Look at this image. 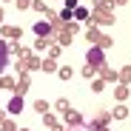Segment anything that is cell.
<instances>
[{
  "mask_svg": "<svg viewBox=\"0 0 131 131\" xmlns=\"http://www.w3.org/2000/svg\"><path fill=\"white\" fill-rule=\"evenodd\" d=\"M74 17H80V20H85V17H89V12H85V9H77V12H74Z\"/></svg>",
  "mask_w": 131,
  "mask_h": 131,
  "instance_id": "5b68a950",
  "label": "cell"
},
{
  "mask_svg": "<svg viewBox=\"0 0 131 131\" xmlns=\"http://www.w3.org/2000/svg\"><path fill=\"white\" fill-rule=\"evenodd\" d=\"M20 108H23V100H20V97L9 100V111H20Z\"/></svg>",
  "mask_w": 131,
  "mask_h": 131,
  "instance_id": "3957f363",
  "label": "cell"
},
{
  "mask_svg": "<svg viewBox=\"0 0 131 131\" xmlns=\"http://www.w3.org/2000/svg\"><path fill=\"white\" fill-rule=\"evenodd\" d=\"M89 63L103 66V51H100V49H89Z\"/></svg>",
  "mask_w": 131,
  "mask_h": 131,
  "instance_id": "6da1fadb",
  "label": "cell"
},
{
  "mask_svg": "<svg viewBox=\"0 0 131 131\" xmlns=\"http://www.w3.org/2000/svg\"><path fill=\"white\" fill-rule=\"evenodd\" d=\"M34 31H37V34H49V23H37Z\"/></svg>",
  "mask_w": 131,
  "mask_h": 131,
  "instance_id": "277c9868",
  "label": "cell"
},
{
  "mask_svg": "<svg viewBox=\"0 0 131 131\" xmlns=\"http://www.w3.org/2000/svg\"><path fill=\"white\" fill-rule=\"evenodd\" d=\"M6 66H9V49H6V43H0V71Z\"/></svg>",
  "mask_w": 131,
  "mask_h": 131,
  "instance_id": "7a4b0ae2",
  "label": "cell"
}]
</instances>
